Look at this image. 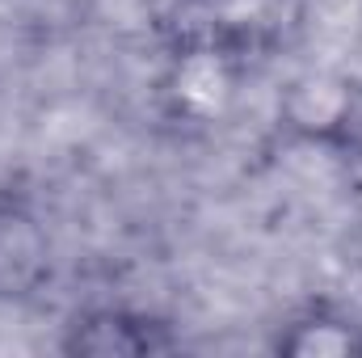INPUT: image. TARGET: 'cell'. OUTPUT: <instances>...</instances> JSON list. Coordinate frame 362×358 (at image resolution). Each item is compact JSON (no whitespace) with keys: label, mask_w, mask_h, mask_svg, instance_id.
<instances>
[{"label":"cell","mask_w":362,"mask_h":358,"mask_svg":"<svg viewBox=\"0 0 362 358\" xmlns=\"http://www.w3.org/2000/svg\"><path fill=\"white\" fill-rule=\"evenodd\" d=\"M278 122L308 144H350L358 122V93L346 76L333 72H303L278 97Z\"/></svg>","instance_id":"cell-3"},{"label":"cell","mask_w":362,"mask_h":358,"mask_svg":"<svg viewBox=\"0 0 362 358\" xmlns=\"http://www.w3.org/2000/svg\"><path fill=\"white\" fill-rule=\"evenodd\" d=\"M181 337L169 321L135 308H89L72 316L59 350L81 358H148L177 350Z\"/></svg>","instance_id":"cell-2"},{"label":"cell","mask_w":362,"mask_h":358,"mask_svg":"<svg viewBox=\"0 0 362 358\" xmlns=\"http://www.w3.org/2000/svg\"><path fill=\"white\" fill-rule=\"evenodd\" d=\"M249 81V42L245 34L215 25L185 34L165 72H160V110L181 127H215L232 114L236 97Z\"/></svg>","instance_id":"cell-1"},{"label":"cell","mask_w":362,"mask_h":358,"mask_svg":"<svg viewBox=\"0 0 362 358\" xmlns=\"http://www.w3.org/2000/svg\"><path fill=\"white\" fill-rule=\"evenodd\" d=\"M270 350L286 358H362V321L333 304H308L274 325Z\"/></svg>","instance_id":"cell-4"}]
</instances>
